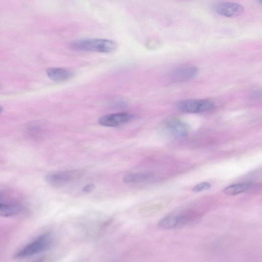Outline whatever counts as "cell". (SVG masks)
Returning <instances> with one entry per match:
<instances>
[{
  "mask_svg": "<svg viewBox=\"0 0 262 262\" xmlns=\"http://www.w3.org/2000/svg\"><path fill=\"white\" fill-rule=\"evenodd\" d=\"M70 46L73 50L78 51L95 52L103 53H112L117 47L115 41L100 38H84L72 42Z\"/></svg>",
  "mask_w": 262,
  "mask_h": 262,
  "instance_id": "cell-1",
  "label": "cell"
},
{
  "mask_svg": "<svg viewBox=\"0 0 262 262\" xmlns=\"http://www.w3.org/2000/svg\"><path fill=\"white\" fill-rule=\"evenodd\" d=\"M52 242L51 235L44 234L16 252L14 257L16 258H22L38 254L48 249L51 246Z\"/></svg>",
  "mask_w": 262,
  "mask_h": 262,
  "instance_id": "cell-2",
  "label": "cell"
},
{
  "mask_svg": "<svg viewBox=\"0 0 262 262\" xmlns=\"http://www.w3.org/2000/svg\"><path fill=\"white\" fill-rule=\"evenodd\" d=\"M177 108L187 113H200L210 111L214 108V104L205 99H186L176 103Z\"/></svg>",
  "mask_w": 262,
  "mask_h": 262,
  "instance_id": "cell-3",
  "label": "cell"
},
{
  "mask_svg": "<svg viewBox=\"0 0 262 262\" xmlns=\"http://www.w3.org/2000/svg\"><path fill=\"white\" fill-rule=\"evenodd\" d=\"M83 173L80 169L51 173L46 176V180L51 186L60 187L79 179Z\"/></svg>",
  "mask_w": 262,
  "mask_h": 262,
  "instance_id": "cell-4",
  "label": "cell"
},
{
  "mask_svg": "<svg viewBox=\"0 0 262 262\" xmlns=\"http://www.w3.org/2000/svg\"><path fill=\"white\" fill-rule=\"evenodd\" d=\"M134 115L125 112L103 115L98 119L100 125L106 127H117L128 123L134 118Z\"/></svg>",
  "mask_w": 262,
  "mask_h": 262,
  "instance_id": "cell-5",
  "label": "cell"
},
{
  "mask_svg": "<svg viewBox=\"0 0 262 262\" xmlns=\"http://www.w3.org/2000/svg\"><path fill=\"white\" fill-rule=\"evenodd\" d=\"M213 9L218 14L227 17H236L244 12V7L240 4L227 2H222L214 5Z\"/></svg>",
  "mask_w": 262,
  "mask_h": 262,
  "instance_id": "cell-6",
  "label": "cell"
},
{
  "mask_svg": "<svg viewBox=\"0 0 262 262\" xmlns=\"http://www.w3.org/2000/svg\"><path fill=\"white\" fill-rule=\"evenodd\" d=\"M199 72L198 69L192 66L180 67L173 70L170 74L172 80L177 82H186L193 79Z\"/></svg>",
  "mask_w": 262,
  "mask_h": 262,
  "instance_id": "cell-7",
  "label": "cell"
},
{
  "mask_svg": "<svg viewBox=\"0 0 262 262\" xmlns=\"http://www.w3.org/2000/svg\"><path fill=\"white\" fill-rule=\"evenodd\" d=\"M165 126L167 131L175 138H183L188 134L187 125L178 119L171 118L167 120Z\"/></svg>",
  "mask_w": 262,
  "mask_h": 262,
  "instance_id": "cell-8",
  "label": "cell"
},
{
  "mask_svg": "<svg viewBox=\"0 0 262 262\" xmlns=\"http://www.w3.org/2000/svg\"><path fill=\"white\" fill-rule=\"evenodd\" d=\"M189 216L186 215H169L163 217L158 222V225L163 229L175 228L186 223Z\"/></svg>",
  "mask_w": 262,
  "mask_h": 262,
  "instance_id": "cell-9",
  "label": "cell"
},
{
  "mask_svg": "<svg viewBox=\"0 0 262 262\" xmlns=\"http://www.w3.org/2000/svg\"><path fill=\"white\" fill-rule=\"evenodd\" d=\"M48 78L55 82L67 81L73 76V73L69 69L59 67H51L46 70Z\"/></svg>",
  "mask_w": 262,
  "mask_h": 262,
  "instance_id": "cell-10",
  "label": "cell"
},
{
  "mask_svg": "<svg viewBox=\"0 0 262 262\" xmlns=\"http://www.w3.org/2000/svg\"><path fill=\"white\" fill-rule=\"evenodd\" d=\"M23 210V207L16 204H7L0 203V215L3 216H11L14 215Z\"/></svg>",
  "mask_w": 262,
  "mask_h": 262,
  "instance_id": "cell-11",
  "label": "cell"
},
{
  "mask_svg": "<svg viewBox=\"0 0 262 262\" xmlns=\"http://www.w3.org/2000/svg\"><path fill=\"white\" fill-rule=\"evenodd\" d=\"M249 187L248 183H239L227 186L224 189L223 192L227 195H235L246 191Z\"/></svg>",
  "mask_w": 262,
  "mask_h": 262,
  "instance_id": "cell-12",
  "label": "cell"
},
{
  "mask_svg": "<svg viewBox=\"0 0 262 262\" xmlns=\"http://www.w3.org/2000/svg\"><path fill=\"white\" fill-rule=\"evenodd\" d=\"M151 176V174L149 173L137 172L124 176L123 180L127 184L139 183L145 181Z\"/></svg>",
  "mask_w": 262,
  "mask_h": 262,
  "instance_id": "cell-13",
  "label": "cell"
},
{
  "mask_svg": "<svg viewBox=\"0 0 262 262\" xmlns=\"http://www.w3.org/2000/svg\"><path fill=\"white\" fill-rule=\"evenodd\" d=\"M211 187V184L207 182H202L195 185L192 191L195 192H199L204 190L209 189Z\"/></svg>",
  "mask_w": 262,
  "mask_h": 262,
  "instance_id": "cell-14",
  "label": "cell"
},
{
  "mask_svg": "<svg viewBox=\"0 0 262 262\" xmlns=\"http://www.w3.org/2000/svg\"><path fill=\"white\" fill-rule=\"evenodd\" d=\"M95 186L94 184L90 183L84 186L82 191L85 193L90 192L95 189Z\"/></svg>",
  "mask_w": 262,
  "mask_h": 262,
  "instance_id": "cell-15",
  "label": "cell"
},
{
  "mask_svg": "<svg viewBox=\"0 0 262 262\" xmlns=\"http://www.w3.org/2000/svg\"><path fill=\"white\" fill-rule=\"evenodd\" d=\"M3 111V107L0 105V114H1Z\"/></svg>",
  "mask_w": 262,
  "mask_h": 262,
  "instance_id": "cell-16",
  "label": "cell"
},
{
  "mask_svg": "<svg viewBox=\"0 0 262 262\" xmlns=\"http://www.w3.org/2000/svg\"><path fill=\"white\" fill-rule=\"evenodd\" d=\"M1 199H2V196H1V195H0V200H1Z\"/></svg>",
  "mask_w": 262,
  "mask_h": 262,
  "instance_id": "cell-17",
  "label": "cell"
}]
</instances>
